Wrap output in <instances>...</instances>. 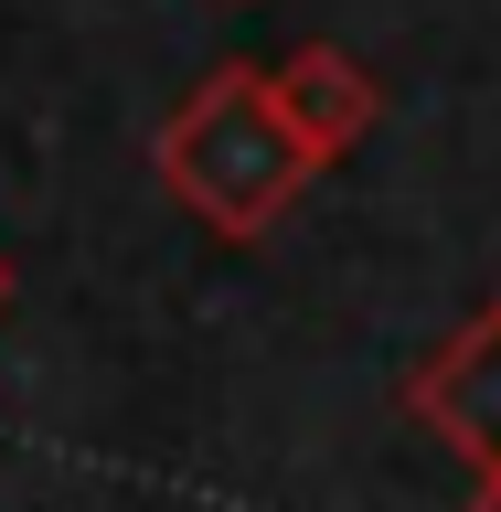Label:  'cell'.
<instances>
[{
  "mask_svg": "<svg viewBox=\"0 0 501 512\" xmlns=\"http://www.w3.org/2000/svg\"><path fill=\"white\" fill-rule=\"evenodd\" d=\"M267 96H278L288 139H299L320 171H331L342 150H363V139H374V118H384L374 64H363V54H342V43H288V54L267 64Z\"/></svg>",
  "mask_w": 501,
  "mask_h": 512,
  "instance_id": "3",
  "label": "cell"
},
{
  "mask_svg": "<svg viewBox=\"0 0 501 512\" xmlns=\"http://www.w3.org/2000/svg\"><path fill=\"white\" fill-rule=\"evenodd\" d=\"M0 310H11V256H0Z\"/></svg>",
  "mask_w": 501,
  "mask_h": 512,
  "instance_id": "5",
  "label": "cell"
},
{
  "mask_svg": "<svg viewBox=\"0 0 501 512\" xmlns=\"http://www.w3.org/2000/svg\"><path fill=\"white\" fill-rule=\"evenodd\" d=\"M406 416H416V427H427L470 480L501 470V299H480V310L406 374Z\"/></svg>",
  "mask_w": 501,
  "mask_h": 512,
  "instance_id": "2",
  "label": "cell"
},
{
  "mask_svg": "<svg viewBox=\"0 0 501 512\" xmlns=\"http://www.w3.org/2000/svg\"><path fill=\"white\" fill-rule=\"evenodd\" d=\"M150 171H160V192H171L203 235H224V246L278 235V214L320 182V160L288 139L278 96H267V64H214V75L160 118Z\"/></svg>",
  "mask_w": 501,
  "mask_h": 512,
  "instance_id": "1",
  "label": "cell"
},
{
  "mask_svg": "<svg viewBox=\"0 0 501 512\" xmlns=\"http://www.w3.org/2000/svg\"><path fill=\"white\" fill-rule=\"evenodd\" d=\"M470 512H501V470H491V480H470Z\"/></svg>",
  "mask_w": 501,
  "mask_h": 512,
  "instance_id": "4",
  "label": "cell"
}]
</instances>
